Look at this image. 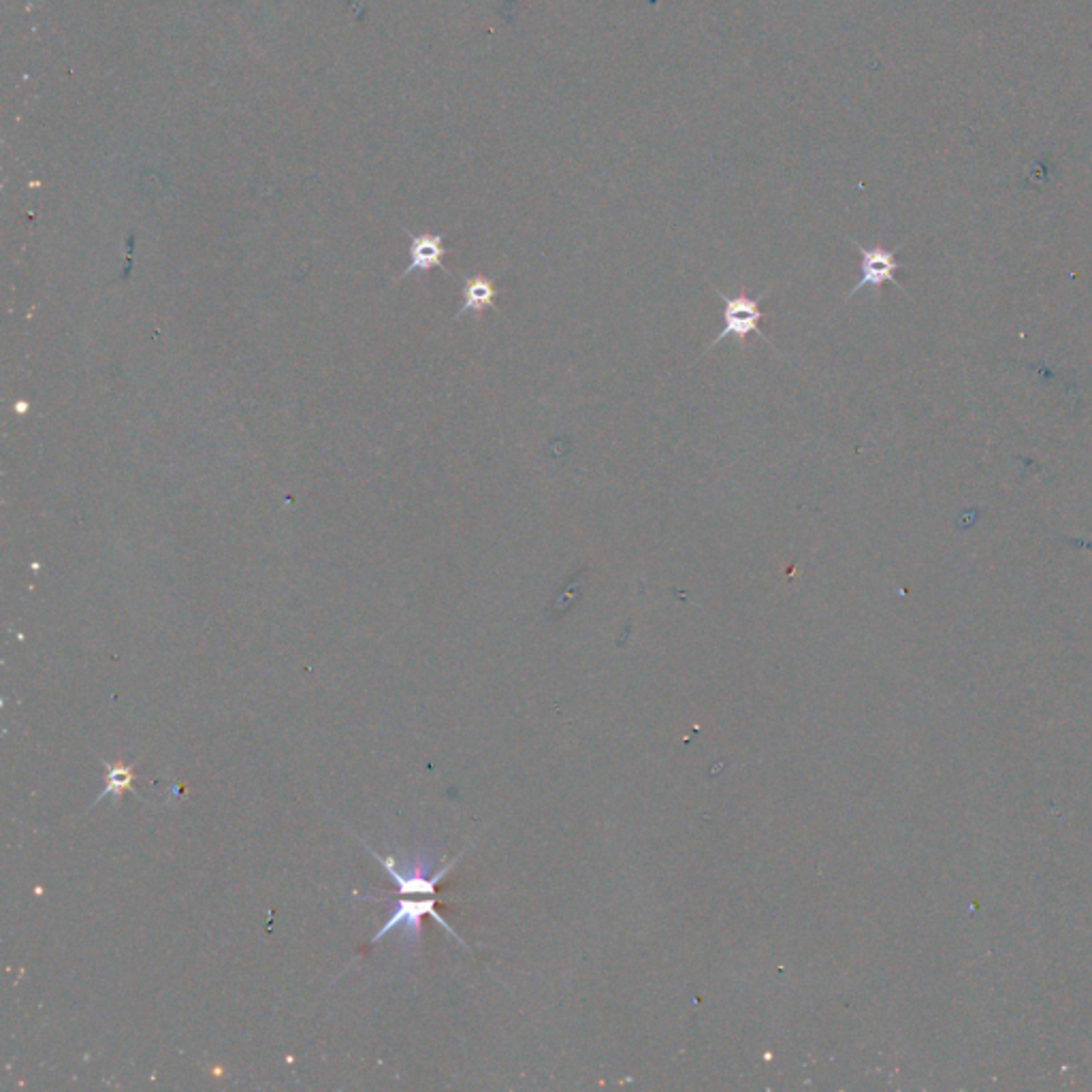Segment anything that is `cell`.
I'll return each instance as SVG.
<instances>
[{
	"label": "cell",
	"mask_w": 1092,
	"mask_h": 1092,
	"mask_svg": "<svg viewBox=\"0 0 1092 1092\" xmlns=\"http://www.w3.org/2000/svg\"><path fill=\"white\" fill-rule=\"evenodd\" d=\"M715 292H717L723 301V329H721V333L709 344L706 351H711V348H715L719 342H723L726 337H737L739 342H745L751 333H756L764 339V342H768V339L760 333V320L764 318L766 314L761 311L758 299L747 297L745 289H742V292L737 297H726L719 289H715Z\"/></svg>",
	"instance_id": "6da1fadb"
},
{
	"label": "cell",
	"mask_w": 1092,
	"mask_h": 1092,
	"mask_svg": "<svg viewBox=\"0 0 1092 1092\" xmlns=\"http://www.w3.org/2000/svg\"><path fill=\"white\" fill-rule=\"evenodd\" d=\"M853 246L858 247V252L862 256V278L849 290L847 299H851L856 292H860L862 289H881L884 284H894L896 289L905 290L901 284L896 282V271L901 269V263L896 261V252L898 250H886V247H865L858 242H853Z\"/></svg>",
	"instance_id": "7a4b0ae2"
},
{
	"label": "cell",
	"mask_w": 1092,
	"mask_h": 1092,
	"mask_svg": "<svg viewBox=\"0 0 1092 1092\" xmlns=\"http://www.w3.org/2000/svg\"><path fill=\"white\" fill-rule=\"evenodd\" d=\"M410 235V231H408ZM410 254H412V261L403 271L399 278H408L410 273L415 271H429L434 268H442L444 269V254H446V247H444V235H431V233H423V235H410ZM446 271V269H444Z\"/></svg>",
	"instance_id": "3957f363"
},
{
	"label": "cell",
	"mask_w": 1092,
	"mask_h": 1092,
	"mask_svg": "<svg viewBox=\"0 0 1092 1092\" xmlns=\"http://www.w3.org/2000/svg\"><path fill=\"white\" fill-rule=\"evenodd\" d=\"M495 297H498V289L493 287V282L489 278H484V275H474V278H467L465 280V287H463V306L459 308L455 320H459L461 316H465L467 311H474V314H481L486 308H495Z\"/></svg>",
	"instance_id": "277c9868"
},
{
	"label": "cell",
	"mask_w": 1092,
	"mask_h": 1092,
	"mask_svg": "<svg viewBox=\"0 0 1092 1092\" xmlns=\"http://www.w3.org/2000/svg\"><path fill=\"white\" fill-rule=\"evenodd\" d=\"M103 766L107 768V785L103 787V792H100V794L96 796V801L92 803V804L100 803V798H105V796H112V798H114V804H120L124 792H133L135 796H139V794H137V787L133 785V782H135V770H133V768H135V766L124 764L122 760L116 761V764H109V761H103ZM139 798H141V796H139ZM141 801H143V798H141Z\"/></svg>",
	"instance_id": "5b68a950"
}]
</instances>
